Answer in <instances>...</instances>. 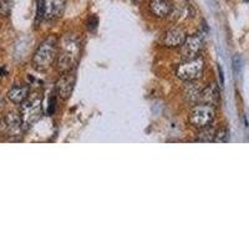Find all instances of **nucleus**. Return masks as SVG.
<instances>
[{
    "mask_svg": "<svg viewBox=\"0 0 249 249\" xmlns=\"http://www.w3.org/2000/svg\"><path fill=\"white\" fill-rule=\"evenodd\" d=\"M80 56V43L74 36L68 35L64 36L60 41L59 50H57V68L62 74L66 71L74 70Z\"/></svg>",
    "mask_w": 249,
    "mask_h": 249,
    "instance_id": "f257e3e1",
    "label": "nucleus"
},
{
    "mask_svg": "<svg viewBox=\"0 0 249 249\" xmlns=\"http://www.w3.org/2000/svg\"><path fill=\"white\" fill-rule=\"evenodd\" d=\"M56 39L51 36L48 40H45L35 53L34 59H33L34 68L39 71L48 70L56 60Z\"/></svg>",
    "mask_w": 249,
    "mask_h": 249,
    "instance_id": "f03ea898",
    "label": "nucleus"
},
{
    "mask_svg": "<svg viewBox=\"0 0 249 249\" xmlns=\"http://www.w3.org/2000/svg\"><path fill=\"white\" fill-rule=\"evenodd\" d=\"M203 60L201 57H196L193 60H188V61H183L181 65L177 68V77L183 81L191 82L198 80L203 74Z\"/></svg>",
    "mask_w": 249,
    "mask_h": 249,
    "instance_id": "7ed1b4c3",
    "label": "nucleus"
},
{
    "mask_svg": "<svg viewBox=\"0 0 249 249\" xmlns=\"http://www.w3.org/2000/svg\"><path fill=\"white\" fill-rule=\"evenodd\" d=\"M43 106L40 97H30L21 104V124L24 126H31L41 117Z\"/></svg>",
    "mask_w": 249,
    "mask_h": 249,
    "instance_id": "20e7f679",
    "label": "nucleus"
},
{
    "mask_svg": "<svg viewBox=\"0 0 249 249\" xmlns=\"http://www.w3.org/2000/svg\"><path fill=\"white\" fill-rule=\"evenodd\" d=\"M66 0H39L37 1V17L46 20L59 19L65 10Z\"/></svg>",
    "mask_w": 249,
    "mask_h": 249,
    "instance_id": "39448f33",
    "label": "nucleus"
},
{
    "mask_svg": "<svg viewBox=\"0 0 249 249\" xmlns=\"http://www.w3.org/2000/svg\"><path fill=\"white\" fill-rule=\"evenodd\" d=\"M214 108L213 106L210 105H201L195 106L192 108L190 113V122L192 126L197 128H203L207 127V126H210L211 124L214 120Z\"/></svg>",
    "mask_w": 249,
    "mask_h": 249,
    "instance_id": "423d86ee",
    "label": "nucleus"
},
{
    "mask_svg": "<svg viewBox=\"0 0 249 249\" xmlns=\"http://www.w3.org/2000/svg\"><path fill=\"white\" fill-rule=\"evenodd\" d=\"M202 49V39L197 35L193 36H187L184 43L181 46V56L183 61L193 60L198 57L199 51Z\"/></svg>",
    "mask_w": 249,
    "mask_h": 249,
    "instance_id": "0eeeda50",
    "label": "nucleus"
},
{
    "mask_svg": "<svg viewBox=\"0 0 249 249\" xmlns=\"http://www.w3.org/2000/svg\"><path fill=\"white\" fill-rule=\"evenodd\" d=\"M75 81H76V76H75V71L70 70L64 72L61 79L57 82V92H59L61 99H69L70 95L74 90Z\"/></svg>",
    "mask_w": 249,
    "mask_h": 249,
    "instance_id": "6e6552de",
    "label": "nucleus"
},
{
    "mask_svg": "<svg viewBox=\"0 0 249 249\" xmlns=\"http://www.w3.org/2000/svg\"><path fill=\"white\" fill-rule=\"evenodd\" d=\"M198 102H201L203 105H217L218 102H219V90H218L217 85L215 84H211L206 89H202Z\"/></svg>",
    "mask_w": 249,
    "mask_h": 249,
    "instance_id": "1a4fd4ad",
    "label": "nucleus"
},
{
    "mask_svg": "<svg viewBox=\"0 0 249 249\" xmlns=\"http://www.w3.org/2000/svg\"><path fill=\"white\" fill-rule=\"evenodd\" d=\"M150 9L157 18H166L172 13L173 5L170 0H151Z\"/></svg>",
    "mask_w": 249,
    "mask_h": 249,
    "instance_id": "9d476101",
    "label": "nucleus"
},
{
    "mask_svg": "<svg viewBox=\"0 0 249 249\" xmlns=\"http://www.w3.org/2000/svg\"><path fill=\"white\" fill-rule=\"evenodd\" d=\"M186 33L179 28H173L167 31L164 37V44L168 48H179L186 40Z\"/></svg>",
    "mask_w": 249,
    "mask_h": 249,
    "instance_id": "9b49d317",
    "label": "nucleus"
},
{
    "mask_svg": "<svg viewBox=\"0 0 249 249\" xmlns=\"http://www.w3.org/2000/svg\"><path fill=\"white\" fill-rule=\"evenodd\" d=\"M8 97L12 102L17 104V105H20L29 97V88L25 85L14 86L8 92Z\"/></svg>",
    "mask_w": 249,
    "mask_h": 249,
    "instance_id": "f8f14e48",
    "label": "nucleus"
},
{
    "mask_svg": "<svg viewBox=\"0 0 249 249\" xmlns=\"http://www.w3.org/2000/svg\"><path fill=\"white\" fill-rule=\"evenodd\" d=\"M201 86L198 84H195V81H191V84L187 86L184 96L190 102H198L199 95H201Z\"/></svg>",
    "mask_w": 249,
    "mask_h": 249,
    "instance_id": "ddd939ff",
    "label": "nucleus"
},
{
    "mask_svg": "<svg viewBox=\"0 0 249 249\" xmlns=\"http://www.w3.org/2000/svg\"><path fill=\"white\" fill-rule=\"evenodd\" d=\"M5 124H6V127L10 132L15 133L21 128L23 124H21V117L15 115V113H9L8 117L5 119Z\"/></svg>",
    "mask_w": 249,
    "mask_h": 249,
    "instance_id": "4468645a",
    "label": "nucleus"
},
{
    "mask_svg": "<svg viewBox=\"0 0 249 249\" xmlns=\"http://www.w3.org/2000/svg\"><path fill=\"white\" fill-rule=\"evenodd\" d=\"M215 131L212 127L207 126V127L201 128V132L198 135V141L199 142H213L214 139Z\"/></svg>",
    "mask_w": 249,
    "mask_h": 249,
    "instance_id": "2eb2a0df",
    "label": "nucleus"
},
{
    "mask_svg": "<svg viewBox=\"0 0 249 249\" xmlns=\"http://www.w3.org/2000/svg\"><path fill=\"white\" fill-rule=\"evenodd\" d=\"M228 130L226 127L223 128H219L218 131H215V135H214V139H213V142H217V143H223V142L228 141Z\"/></svg>",
    "mask_w": 249,
    "mask_h": 249,
    "instance_id": "dca6fc26",
    "label": "nucleus"
},
{
    "mask_svg": "<svg viewBox=\"0 0 249 249\" xmlns=\"http://www.w3.org/2000/svg\"><path fill=\"white\" fill-rule=\"evenodd\" d=\"M233 64H234V71H235V74H238L239 72V70H241V57L239 56H234V59H233Z\"/></svg>",
    "mask_w": 249,
    "mask_h": 249,
    "instance_id": "f3484780",
    "label": "nucleus"
},
{
    "mask_svg": "<svg viewBox=\"0 0 249 249\" xmlns=\"http://www.w3.org/2000/svg\"><path fill=\"white\" fill-rule=\"evenodd\" d=\"M218 70H219V77H221V84L223 85V72H222V69L218 66Z\"/></svg>",
    "mask_w": 249,
    "mask_h": 249,
    "instance_id": "a211bd4d",
    "label": "nucleus"
},
{
    "mask_svg": "<svg viewBox=\"0 0 249 249\" xmlns=\"http://www.w3.org/2000/svg\"><path fill=\"white\" fill-rule=\"evenodd\" d=\"M246 1H249V0H246Z\"/></svg>",
    "mask_w": 249,
    "mask_h": 249,
    "instance_id": "6ab92c4d",
    "label": "nucleus"
}]
</instances>
